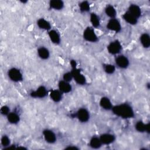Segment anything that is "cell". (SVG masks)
I'll return each mask as SVG.
<instances>
[{
  "label": "cell",
  "mask_w": 150,
  "mask_h": 150,
  "mask_svg": "<svg viewBox=\"0 0 150 150\" xmlns=\"http://www.w3.org/2000/svg\"><path fill=\"white\" fill-rule=\"evenodd\" d=\"M103 145L100 139L97 137H93L91 138L89 142V145L90 147L94 149L100 148Z\"/></svg>",
  "instance_id": "7402d4cb"
},
{
  "label": "cell",
  "mask_w": 150,
  "mask_h": 150,
  "mask_svg": "<svg viewBox=\"0 0 150 150\" xmlns=\"http://www.w3.org/2000/svg\"><path fill=\"white\" fill-rule=\"evenodd\" d=\"M0 111H1V114L7 116L8 115V114L10 112V110H9V108L8 106L4 105L1 107Z\"/></svg>",
  "instance_id": "4dcf8cb0"
},
{
  "label": "cell",
  "mask_w": 150,
  "mask_h": 150,
  "mask_svg": "<svg viewBox=\"0 0 150 150\" xmlns=\"http://www.w3.org/2000/svg\"><path fill=\"white\" fill-rule=\"evenodd\" d=\"M1 143L2 146L6 147V146H9L10 145V139L9 137L6 135H4L1 138Z\"/></svg>",
  "instance_id": "f1b7e54d"
},
{
  "label": "cell",
  "mask_w": 150,
  "mask_h": 150,
  "mask_svg": "<svg viewBox=\"0 0 150 150\" xmlns=\"http://www.w3.org/2000/svg\"><path fill=\"white\" fill-rule=\"evenodd\" d=\"M50 97L54 102H59L62 98V93L59 90H52L50 93Z\"/></svg>",
  "instance_id": "ac0fdd59"
},
{
  "label": "cell",
  "mask_w": 150,
  "mask_h": 150,
  "mask_svg": "<svg viewBox=\"0 0 150 150\" xmlns=\"http://www.w3.org/2000/svg\"><path fill=\"white\" fill-rule=\"evenodd\" d=\"M75 117L81 122H86L89 120L90 113L87 110L84 108H80L75 114Z\"/></svg>",
  "instance_id": "52a82bcc"
},
{
  "label": "cell",
  "mask_w": 150,
  "mask_h": 150,
  "mask_svg": "<svg viewBox=\"0 0 150 150\" xmlns=\"http://www.w3.org/2000/svg\"><path fill=\"white\" fill-rule=\"evenodd\" d=\"M66 149H78V148L76 147V146H68L67 148H66Z\"/></svg>",
  "instance_id": "1f68e13d"
},
{
  "label": "cell",
  "mask_w": 150,
  "mask_h": 150,
  "mask_svg": "<svg viewBox=\"0 0 150 150\" xmlns=\"http://www.w3.org/2000/svg\"><path fill=\"white\" fill-rule=\"evenodd\" d=\"M43 135L45 140L47 143L53 144L56 141V135L55 133L50 129H44L43 131Z\"/></svg>",
  "instance_id": "ba28073f"
},
{
  "label": "cell",
  "mask_w": 150,
  "mask_h": 150,
  "mask_svg": "<svg viewBox=\"0 0 150 150\" xmlns=\"http://www.w3.org/2000/svg\"><path fill=\"white\" fill-rule=\"evenodd\" d=\"M38 54L40 59L46 60L49 57L50 52L47 48L45 47H40L38 49Z\"/></svg>",
  "instance_id": "ffe728a7"
},
{
  "label": "cell",
  "mask_w": 150,
  "mask_h": 150,
  "mask_svg": "<svg viewBox=\"0 0 150 150\" xmlns=\"http://www.w3.org/2000/svg\"><path fill=\"white\" fill-rule=\"evenodd\" d=\"M80 10L83 12H88L90 10V4L87 1H83L79 4Z\"/></svg>",
  "instance_id": "83f0119b"
},
{
  "label": "cell",
  "mask_w": 150,
  "mask_h": 150,
  "mask_svg": "<svg viewBox=\"0 0 150 150\" xmlns=\"http://www.w3.org/2000/svg\"><path fill=\"white\" fill-rule=\"evenodd\" d=\"M59 90L62 93H68L71 91V86L69 84V82H67L64 80H61L58 84Z\"/></svg>",
  "instance_id": "4fadbf2b"
},
{
  "label": "cell",
  "mask_w": 150,
  "mask_h": 150,
  "mask_svg": "<svg viewBox=\"0 0 150 150\" xmlns=\"http://www.w3.org/2000/svg\"><path fill=\"white\" fill-rule=\"evenodd\" d=\"M7 119L11 124H16L19 122L20 117L15 112H10L7 115Z\"/></svg>",
  "instance_id": "44dd1931"
},
{
  "label": "cell",
  "mask_w": 150,
  "mask_h": 150,
  "mask_svg": "<svg viewBox=\"0 0 150 150\" xmlns=\"http://www.w3.org/2000/svg\"><path fill=\"white\" fill-rule=\"evenodd\" d=\"M72 70L71 73L73 76V79L79 85H84L86 83V79L84 76L81 73L80 70L77 68L76 66L71 67Z\"/></svg>",
  "instance_id": "7a4b0ae2"
},
{
  "label": "cell",
  "mask_w": 150,
  "mask_h": 150,
  "mask_svg": "<svg viewBox=\"0 0 150 150\" xmlns=\"http://www.w3.org/2000/svg\"><path fill=\"white\" fill-rule=\"evenodd\" d=\"M135 129L139 132H149V123L145 124L142 121H138L135 125Z\"/></svg>",
  "instance_id": "5bb4252c"
},
{
  "label": "cell",
  "mask_w": 150,
  "mask_h": 150,
  "mask_svg": "<svg viewBox=\"0 0 150 150\" xmlns=\"http://www.w3.org/2000/svg\"><path fill=\"white\" fill-rule=\"evenodd\" d=\"M100 139L102 142L103 144L104 145H109L111 144V143L114 142L115 137L114 135L109 133H104L101 134L100 136Z\"/></svg>",
  "instance_id": "8fae6325"
},
{
  "label": "cell",
  "mask_w": 150,
  "mask_h": 150,
  "mask_svg": "<svg viewBox=\"0 0 150 150\" xmlns=\"http://www.w3.org/2000/svg\"><path fill=\"white\" fill-rule=\"evenodd\" d=\"M107 28L115 32H119L121 30V25L120 22L116 18L110 19L107 23Z\"/></svg>",
  "instance_id": "8992f818"
},
{
  "label": "cell",
  "mask_w": 150,
  "mask_h": 150,
  "mask_svg": "<svg viewBox=\"0 0 150 150\" xmlns=\"http://www.w3.org/2000/svg\"><path fill=\"white\" fill-rule=\"evenodd\" d=\"M47 93V91L45 87L42 86L39 87L35 91H33L30 93V96L33 98H43Z\"/></svg>",
  "instance_id": "30bf717a"
},
{
  "label": "cell",
  "mask_w": 150,
  "mask_h": 150,
  "mask_svg": "<svg viewBox=\"0 0 150 150\" xmlns=\"http://www.w3.org/2000/svg\"><path fill=\"white\" fill-rule=\"evenodd\" d=\"M8 76L9 78L14 82H18L22 81L23 76L21 71L16 68H12L8 71Z\"/></svg>",
  "instance_id": "277c9868"
},
{
  "label": "cell",
  "mask_w": 150,
  "mask_h": 150,
  "mask_svg": "<svg viewBox=\"0 0 150 150\" xmlns=\"http://www.w3.org/2000/svg\"><path fill=\"white\" fill-rule=\"evenodd\" d=\"M105 14L111 19L115 18L117 15V11L115 8L111 5H108L106 6L105 8Z\"/></svg>",
  "instance_id": "d4e9b609"
},
{
  "label": "cell",
  "mask_w": 150,
  "mask_h": 150,
  "mask_svg": "<svg viewBox=\"0 0 150 150\" xmlns=\"http://www.w3.org/2000/svg\"><path fill=\"white\" fill-rule=\"evenodd\" d=\"M123 19L125 20V22L128 23L130 25H135L138 22V19L133 16L131 14H130L128 11L125 12L122 15Z\"/></svg>",
  "instance_id": "d6986e66"
},
{
  "label": "cell",
  "mask_w": 150,
  "mask_h": 150,
  "mask_svg": "<svg viewBox=\"0 0 150 150\" xmlns=\"http://www.w3.org/2000/svg\"><path fill=\"white\" fill-rule=\"evenodd\" d=\"M111 110L115 115L122 118H131L135 116L133 108L130 105L127 103H122L112 106Z\"/></svg>",
  "instance_id": "6da1fadb"
},
{
  "label": "cell",
  "mask_w": 150,
  "mask_h": 150,
  "mask_svg": "<svg viewBox=\"0 0 150 150\" xmlns=\"http://www.w3.org/2000/svg\"><path fill=\"white\" fill-rule=\"evenodd\" d=\"M140 42L144 47L149 48V47L150 46L149 35L146 33L142 34L141 36H140Z\"/></svg>",
  "instance_id": "cb8c5ba5"
},
{
  "label": "cell",
  "mask_w": 150,
  "mask_h": 150,
  "mask_svg": "<svg viewBox=\"0 0 150 150\" xmlns=\"http://www.w3.org/2000/svg\"><path fill=\"white\" fill-rule=\"evenodd\" d=\"M83 38L86 41L93 43L96 42L98 40L94 29L91 27H87L84 29L83 32Z\"/></svg>",
  "instance_id": "3957f363"
},
{
  "label": "cell",
  "mask_w": 150,
  "mask_h": 150,
  "mask_svg": "<svg viewBox=\"0 0 150 150\" xmlns=\"http://www.w3.org/2000/svg\"><path fill=\"white\" fill-rule=\"evenodd\" d=\"M128 12L137 19H138L141 15V9L140 7L136 4L130 5L128 8Z\"/></svg>",
  "instance_id": "7c38bea8"
},
{
  "label": "cell",
  "mask_w": 150,
  "mask_h": 150,
  "mask_svg": "<svg viewBox=\"0 0 150 150\" xmlns=\"http://www.w3.org/2000/svg\"><path fill=\"white\" fill-rule=\"evenodd\" d=\"M90 22L94 28H98L100 25V21L99 16L95 13L90 14Z\"/></svg>",
  "instance_id": "484cf974"
},
{
  "label": "cell",
  "mask_w": 150,
  "mask_h": 150,
  "mask_svg": "<svg viewBox=\"0 0 150 150\" xmlns=\"http://www.w3.org/2000/svg\"><path fill=\"white\" fill-rule=\"evenodd\" d=\"M63 80H64L67 82H70L73 79V76H72L71 71L67 72V73H64L63 74Z\"/></svg>",
  "instance_id": "f546056e"
},
{
  "label": "cell",
  "mask_w": 150,
  "mask_h": 150,
  "mask_svg": "<svg viewBox=\"0 0 150 150\" xmlns=\"http://www.w3.org/2000/svg\"><path fill=\"white\" fill-rule=\"evenodd\" d=\"M37 25L40 29L43 30H50L51 29V25L50 22L43 18H40L38 20Z\"/></svg>",
  "instance_id": "e0dca14e"
},
{
  "label": "cell",
  "mask_w": 150,
  "mask_h": 150,
  "mask_svg": "<svg viewBox=\"0 0 150 150\" xmlns=\"http://www.w3.org/2000/svg\"><path fill=\"white\" fill-rule=\"evenodd\" d=\"M48 35L50 40L54 44H59L60 42V36L58 32L55 30L50 29L48 32Z\"/></svg>",
  "instance_id": "2e32d148"
},
{
  "label": "cell",
  "mask_w": 150,
  "mask_h": 150,
  "mask_svg": "<svg viewBox=\"0 0 150 150\" xmlns=\"http://www.w3.org/2000/svg\"><path fill=\"white\" fill-rule=\"evenodd\" d=\"M100 105L105 110H110L112 108V104L110 100L107 97H103L100 100Z\"/></svg>",
  "instance_id": "9a60e30c"
},
{
  "label": "cell",
  "mask_w": 150,
  "mask_h": 150,
  "mask_svg": "<svg viewBox=\"0 0 150 150\" xmlns=\"http://www.w3.org/2000/svg\"><path fill=\"white\" fill-rule=\"evenodd\" d=\"M122 49L121 43L118 40H114L110 42L107 46V50L111 54H118Z\"/></svg>",
  "instance_id": "5b68a950"
},
{
  "label": "cell",
  "mask_w": 150,
  "mask_h": 150,
  "mask_svg": "<svg viewBox=\"0 0 150 150\" xmlns=\"http://www.w3.org/2000/svg\"><path fill=\"white\" fill-rule=\"evenodd\" d=\"M104 71L109 74H113L115 71V67L111 64H105L103 66Z\"/></svg>",
  "instance_id": "4316f807"
},
{
  "label": "cell",
  "mask_w": 150,
  "mask_h": 150,
  "mask_svg": "<svg viewBox=\"0 0 150 150\" xmlns=\"http://www.w3.org/2000/svg\"><path fill=\"white\" fill-rule=\"evenodd\" d=\"M115 63L118 67L121 69H126L128 67L129 64V61L128 59L124 56V55H120L118 56L115 58Z\"/></svg>",
  "instance_id": "9c48e42d"
},
{
  "label": "cell",
  "mask_w": 150,
  "mask_h": 150,
  "mask_svg": "<svg viewBox=\"0 0 150 150\" xmlns=\"http://www.w3.org/2000/svg\"><path fill=\"white\" fill-rule=\"evenodd\" d=\"M49 6L54 10H61L64 7V3L60 0H53L49 2Z\"/></svg>",
  "instance_id": "603a6c76"
}]
</instances>
